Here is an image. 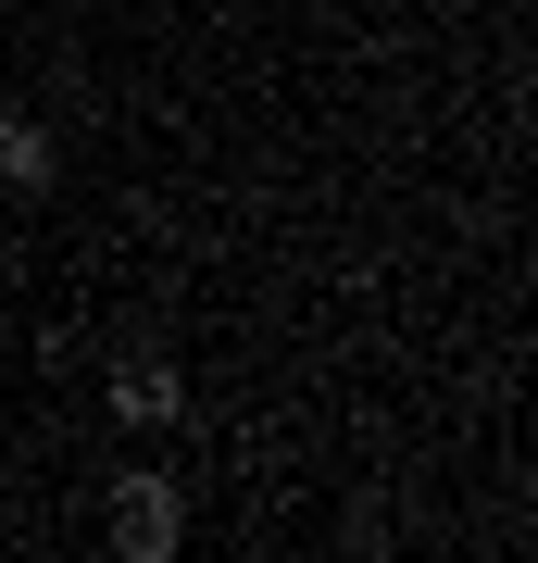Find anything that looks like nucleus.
<instances>
[{
    "label": "nucleus",
    "instance_id": "nucleus-1",
    "mask_svg": "<svg viewBox=\"0 0 538 563\" xmlns=\"http://www.w3.org/2000/svg\"><path fill=\"white\" fill-rule=\"evenodd\" d=\"M176 539H188V501H176V488H163V476H113V551L125 563H163Z\"/></svg>",
    "mask_w": 538,
    "mask_h": 563
},
{
    "label": "nucleus",
    "instance_id": "nucleus-3",
    "mask_svg": "<svg viewBox=\"0 0 538 563\" xmlns=\"http://www.w3.org/2000/svg\"><path fill=\"white\" fill-rule=\"evenodd\" d=\"M176 413V376H163V363H125L113 376V426H163Z\"/></svg>",
    "mask_w": 538,
    "mask_h": 563
},
{
    "label": "nucleus",
    "instance_id": "nucleus-2",
    "mask_svg": "<svg viewBox=\"0 0 538 563\" xmlns=\"http://www.w3.org/2000/svg\"><path fill=\"white\" fill-rule=\"evenodd\" d=\"M0 188H13V201H39V188H63V139L39 113H0Z\"/></svg>",
    "mask_w": 538,
    "mask_h": 563
}]
</instances>
